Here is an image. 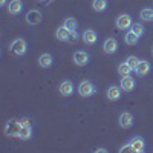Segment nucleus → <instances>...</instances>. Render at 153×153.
<instances>
[{
  "label": "nucleus",
  "mask_w": 153,
  "mask_h": 153,
  "mask_svg": "<svg viewBox=\"0 0 153 153\" xmlns=\"http://www.w3.org/2000/svg\"><path fill=\"white\" fill-rule=\"evenodd\" d=\"M9 51L12 54H16V55H25L26 51H28V45H26V42H25L23 38H16V40L11 43Z\"/></svg>",
  "instance_id": "nucleus-1"
},
{
  "label": "nucleus",
  "mask_w": 153,
  "mask_h": 153,
  "mask_svg": "<svg viewBox=\"0 0 153 153\" xmlns=\"http://www.w3.org/2000/svg\"><path fill=\"white\" fill-rule=\"evenodd\" d=\"M78 94L81 95V97H84V98H87V97H92L95 92H97V89H95V86L91 83V81H87V80H84V81H81L80 84H78Z\"/></svg>",
  "instance_id": "nucleus-2"
},
{
  "label": "nucleus",
  "mask_w": 153,
  "mask_h": 153,
  "mask_svg": "<svg viewBox=\"0 0 153 153\" xmlns=\"http://www.w3.org/2000/svg\"><path fill=\"white\" fill-rule=\"evenodd\" d=\"M117 28L118 29H121V31H127V29H130L132 28V17L129 16V14H121V16H118L117 17Z\"/></svg>",
  "instance_id": "nucleus-3"
},
{
  "label": "nucleus",
  "mask_w": 153,
  "mask_h": 153,
  "mask_svg": "<svg viewBox=\"0 0 153 153\" xmlns=\"http://www.w3.org/2000/svg\"><path fill=\"white\" fill-rule=\"evenodd\" d=\"M20 129H22L20 121H8L5 126V133L8 136H19Z\"/></svg>",
  "instance_id": "nucleus-4"
},
{
  "label": "nucleus",
  "mask_w": 153,
  "mask_h": 153,
  "mask_svg": "<svg viewBox=\"0 0 153 153\" xmlns=\"http://www.w3.org/2000/svg\"><path fill=\"white\" fill-rule=\"evenodd\" d=\"M72 58H74V63L76 66H86L89 63V54L86 51H75Z\"/></svg>",
  "instance_id": "nucleus-5"
},
{
  "label": "nucleus",
  "mask_w": 153,
  "mask_h": 153,
  "mask_svg": "<svg viewBox=\"0 0 153 153\" xmlns=\"http://www.w3.org/2000/svg\"><path fill=\"white\" fill-rule=\"evenodd\" d=\"M118 124L123 127V129H130L133 126V115L130 112H123L118 118Z\"/></svg>",
  "instance_id": "nucleus-6"
},
{
  "label": "nucleus",
  "mask_w": 153,
  "mask_h": 153,
  "mask_svg": "<svg viewBox=\"0 0 153 153\" xmlns=\"http://www.w3.org/2000/svg\"><path fill=\"white\" fill-rule=\"evenodd\" d=\"M117 49H118V42L115 40L113 37L110 38H106L104 43H103V51L106 54H115L117 52Z\"/></svg>",
  "instance_id": "nucleus-7"
},
{
  "label": "nucleus",
  "mask_w": 153,
  "mask_h": 153,
  "mask_svg": "<svg viewBox=\"0 0 153 153\" xmlns=\"http://www.w3.org/2000/svg\"><path fill=\"white\" fill-rule=\"evenodd\" d=\"M120 87L123 89L124 92H132L133 89H135V80L132 78L130 75L121 76V84H120Z\"/></svg>",
  "instance_id": "nucleus-8"
},
{
  "label": "nucleus",
  "mask_w": 153,
  "mask_h": 153,
  "mask_svg": "<svg viewBox=\"0 0 153 153\" xmlns=\"http://www.w3.org/2000/svg\"><path fill=\"white\" fill-rule=\"evenodd\" d=\"M42 19H43V16H42V12L38 9H32V11H29L26 14V22L29 25H38L42 22Z\"/></svg>",
  "instance_id": "nucleus-9"
},
{
  "label": "nucleus",
  "mask_w": 153,
  "mask_h": 153,
  "mask_svg": "<svg viewBox=\"0 0 153 153\" xmlns=\"http://www.w3.org/2000/svg\"><path fill=\"white\" fill-rule=\"evenodd\" d=\"M135 72H136L138 76H146V75L150 72V63H149L147 60H139Z\"/></svg>",
  "instance_id": "nucleus-10"
},
{
  "label": "nucleus",
  "mask_w": 153,
  "mask_h": 153,
  "mask_svg": "<svg viewBox=\"0 0 153 153\" xmlns=\"http://www.w3.org/2000/svg\"><path fill=\"white\" fill-rule=\"evenodd\" d=\"M130 144L133 146L135 153H143L146 150V143H144V139L141 136H133L130 139Z\"/></svg>",
  "instance_id": "nucleus-11"
},
{
  "label": "nucleus",
  "mask_w": 153,
  "mask_h": 153,
  "mask_svg": "<svg viewBox=\"0 0 153 153\" xmlns=\"http://www.w3.org/2000/svg\"><path fill=\"white\" fill-rule=\"evenodd\" d=\"M98 40V34L94 31V29H86L83 32V42L87 43V45H95Z\"/></svg>",
  "instance_id": "nucleus-12"
},
{
  "label": "nucleus",
  "mask_w": 153,
  "mask_h": 153,
  "mask_svg": "<svg viewBox=\"0 0 153 153\" xmlns=\"http://www.w3.org/2000/svg\"><path fill=\"white\" fill-rule=\"evenodd\" d=\"M22 9H23L22 0H11V2L8 3V11H9V14H12V16L20 14Z\"/></svg>",
  "instance_id": "nucleus-13"
},
{
  "label": "nucleus",
  "mask_w": 153,
  "mask_h": 153,
  "mask_svg": "<svg viewBox=\"0 0 153 153\" xmlns=\"http://www.w3.org/2000/svg\"><path fill=\"white\" fill-rule=\"evenodd\" d=\"M106 95H107V100H110V101L120 100V98H121V87H118V86H110V87L107 89Z\"/></svg>",
  "instance_id": "nucleus-14"
},
{
  "label": "nucleus",
  "mask_w": 153,
  "mask_h": 153,
  "mask_svg": "<svg viewBox=\"0 0 153 153\" xmlns=\"http://www.w3.org/2000/svg\"><path fill=\"white\" fill-rule=\"evenodd\" d=\"M52 63H54V58H52L51 54H42L40 57H38V65H40V68H43V69L51 68Z\"/></svg>",
  "instance_id": "nucleus-15"
},
{
  "label": "nucleus",
  "mask_w": 153,
  "mask_h": 153,
  "mask_svg": "<svg viewBox=\"0 0 153 153\" xmlns=\"http://www.w3.org/2000/svg\"><path fill=\"white\" fill-rule=\"evenodd\" d=\"M72 92H74V84H72V81L65 80V81L60 84V94H61L63 97H69V95H72Z\"/></svg>",
  "instance_id": "nucleus-16"
},
{
  "label": "nucleus",
  "mask_w": 153,
  "mask_h": 153,
  "mask_svg": "<svg viewBox=\"0 0 153 153\" xmlns=\"http://www.w3.org/2000/svg\"><path fill=\"white\" fill-rule=\"evenodd\" d=\"M69 35H71V31L66 29L65 26H60L55 31V37H57V40H60V42H69Z\"/></svg>",
  "instance_id": "nucleus-17"
},
{
  "label": "nucleus",
  "mask_w": 153,
  "mask_h": 153,
  "mask_svg": "<svg viewBox=\"0 0 153 153\" xmlns=\"http://www.w3.org/2000/svg\"><path fill=\"white\" fill-rule=\"evenodd\" d=\"M31 136H32V127H31V126H22L20 133H19V138L23 139V141H26V139H29Z\"/></svg>",
  "instance_id": "nucleus-18"
},
{
  "label": "nucleus",
  "mask_w": 153,
  "mask_h": 153,
  "mask_svg": "<svg viewBox=\"0 0 153 153\" xmlns=\"http://www.w3.org/2000/svg\"><path fill=\"white\" fill-rule=\"evenodd\" d=\"M139 19L143 22H152L153 20V9L152 8H144L139 12Z\"/></svg>",
  "instance_id": "nucleus-19"
},
{
  "label": "nucleus",
  "mask_w": 153,
  "mask_h": 153,
  "mask_svg": "<svg viewBox=\"0 0 153 153\" xmlns=\"http://www.w3.org/2000/svg\"><path fill=\"white\" fill-rule=\"evenodd\" d=\"M92 8H94L97 12L106 11V8H107V0H94V2H92Z\"/></svg>",
  "instance_id": "nucleus-20"
},
{
  "label": "nucleus",
  "mask_w": 153,
  "mask_h": 153,
  "mask_svg": "<svg viewBox=\"0 0 153 153\" xmlns=\"http://www.w3.org/2000/svg\"><path fill=\"white\" fill-rule=\"evenodd\" d=\"M138 40H139V37H138L136 34H133L132 31H129V32L124 35V42H126V45H136Z\"/></svg>",
  "instance_id": "nucleus-21"
},
{
  "label": "nucleus",
  "mask_w": 153,
  "mask_h": 153,
  "mask_svg": "<svg viewBox=\"0 0 153 153\" xmlns=\"http://www.w3.org/2000/svg\"><path fill=\"white\" fill-rule=\"evenodd\" d=\"M63 26H65L66 29H69L71 32L76 31V20L74 17H68V19H65V22H63Z\"/></svg>",
  "instance_id": "nucleus-22"
},
{
  "label": "nucleus",
  "mask_w": 153,
  "mask_h": 153,
  "mask_svg": "<svg viewBox=\"0 0 153 153\" xmlns=\"http://www.w3.org/2000/svg\"><path fill=\"white\" fill-rule=\"evenodd\" d=\"M132 68L127 65V61H124V63H121V65L118 66V72H120V75L121 76H127V75H130L132 74Z\"/></svg>",
  "instance_id": "nucleus-23"
},
{
  "label": "nucleus",
  "mask_w": 153,
  "mask_h": 153,
  "mask_svg": "<svg viewBox=\"0 0 153 153\" xmlns=\"http://www.w3.org/2000/svg\"><path fill=\"white\" fill-rule=\"evenodd\" d=\"M130 31H132L133 34H136L138 37H141V35L144 34V26H143V25H139V23H135V25H132Z\"/></svg>",
  "instance_id": "nucleus-24"
},
{
  "label": "nucleus",
  "mask_w": 153,
  "mask_h": 153,
  "mask_svg": "<svg viewBox=\"0 0 153 153\" xmlns=\"http://www.w3.org/2000/svg\"><path fill=\"white\" fill-rule=\"evenodd\" d=\"M126 61H127V65H129V66H130V68H132L133 71L136 69L138 63H139V60H138V58H136L135 55H130V57H127V60H126Z\"/></svg>",
  "instance_id": "nucleus-25"
},
{
  "label": "nucleus",
  "mask_w": 153,
  "mask_h": 153,
  "mask_svg": "<svg viewBox=\"0 0 153 153\" xmlns=\"http://www.w3.org/2000/svg\"><path fill=\"white\" fill-rule=\"evenodd\" d=\"M120 152H121V153H135V150H133V146L130 144V141L127 143L124 147H121V149H120Z\"/></svg>",
  "instance_id": "nucleus-26"
},
{
  "label": "nucleus",
  "mask_w": 153,
  "mask_h": 153,
  "mask_svg": "<svg viewBox=\"0 0 153 153\" xmlns=\"http://www.w3.org/2000/svg\"><path fill=\"white\" fill-rule=\"evenodd\" d=\"M69 42L72 43H75V42H78V34H76V31H72L71 32V35H69Z\"/></svg>",
  "instance_id": "nucleus-27"
},
{
  "label": "nucleus",
  "mask_w": 153,
  "mask_h": 153,
  "mask_svg": "<svg viewBox=\"0 0 153 153\" xmlns=\"http://www.w3.org/2000/svg\"><path fill=\"white\" fill-rule=\"evenodd\" d=\"M20 124H22V126H31V123H29L28 118H22V120H20Z\"/></svg>",
  "instance_id": "nucleus-28"
},
{
  "label": "nucleus",
  "mask_w": 153,
  "mask_h": 153,
  "mask_svg": "<svg viewBox=\"0 0 153 153\" xmlns=\"http://www.w3.org/2000/svg\"><path fill=\"white\" fill-rule=\"evenodd\" d=\"M95 152H97V153H106L107 150H106V149H97Z\"/></svg>",
  "instance_id": "nucleus-29"
},
{
  "label": "nucleus",
  "mask_w": 153,
  "mask_h": 153,
  "mask_svg": "<svg viewBox=\"0 0 153 153\" xmlns=\"http://www.w3.org/2000/svg\"><path fill=\"white\" fill-rule=\"evenodd\" d=\"M0 5H2V6H5V5H6V0H0Z\"/></svg>",
  "instance_id": "nucleus-30"
},
{
  "label": "nucleus",
  "mask_w": 153,
  "mask_h": 153,
  "mask_svg": "<svg viewBox=\"0 0 153 153\" xmlns=\"http://www.w3.org/2000/svg\"><path fill=\"white\" fill-rule=\"evenodd\" d=\"M38 2H43V0H38Z\"/></svg>",
  "instance_id": "nucleus-31"
},
{
  "label": "nucleus",
  "mask_w": 153,
  "mask_h": 153,
  "mask_svg": "<svg viewBox=\"0 0 153 153\" xmlns=\"http://www.w3.org/2000/svg\"><path fill=\"white\" fill-rule=\"evenodd\" d=\"M152 52H153V49H152Z\"/></svg>",
  "instance_id": "nucleus-32"
}]
</instances>
